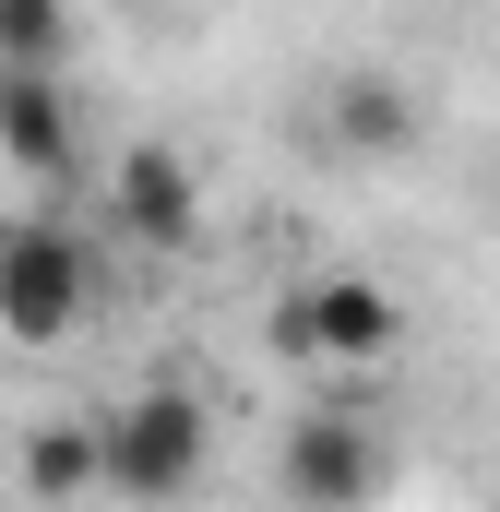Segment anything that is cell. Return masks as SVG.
Masks as SVG:
<instances>
[{
  "instance_id": "1",
  "label": "cell",
  "mask_w": 500,
  "mask_h": 512,
  "mask_svg": "<svg viewBox=\"0 0 500 512\" xmlns=\"http://www.w3.org/2000/svg\"><path fill=\"white\" fill-rule=\"evenodd\" d=\"M84 310H96L84 239L60 215H12L0 227V334L12 346H60V334H84Z\"/></svg>"
},
{
  "instance_id": "2",
  "label": "cell",
  "mask_w": 500,
  "mask_h": 512,
  "mask_svg": "<svg viewBox=\"0 0 500 512\" xmlns=\"http://www.w3.org/2000/svg\"><path fill=\"white\" fill-rule=\"evenodd\" d=\"M274 346L286 358H322V370H381L405 346V298L370 286V274H310L274 298Z\"/></svg>"
},
{
  "instance_id": "3",
  "label": "cell",
  "mask_w": 500,
  "mask_h": 512,
  "mask_svg": "<svg viewBox=\"0 0 500 512\" xmlns=\"http://www.w3.org/2000/svg\"><path fill=\"white\" fill-rule=\"evenodd\" d=\"M203 393L155 382L131 393V405H108V489L120 501H179V489H203Z\"/></svg>"
},
{
  "instance_id": "4",
  "label": "cell",
  "mask_w": 500,
  "mask_h": 512,
  "mask_svg": "<svg viewBox=\"0 0 500 512\" xmlns=\"http://www.w3.org/2000/svg\"><path fill=\"white\" fill-rule=\"evenodd\" d=\"M274 489H286V501H322V512L370 501V489H381V441H370V417H346V405L298 417V429H286V453H274Z\"/></svg>"
},
{
  "instance_id": "5",
  "label": "cell",
  "mask_w": 500,
  "mask_h": 512,
  "mask_svg": "<svg viewBox=\"0 0 500 512\" xmlns=\"http://www.w3.org/2000/svg\"><path fill=\"white\" fill-rule=\"evenodd\" d=\"M120 227L143 251H191V239H203V179H191V155L131 143L120 155Z\"/></svg>"
},
{
  "instance_id": "6",
  "label": "cell",
  "mask_w": 500,
  "mask_h": 512,
  "mask_svg": "<svg viewBox=\"0 0 500 512\" xmlns=\"http://www.w3.org/2000/svg\"><path fill=\"white\" fill-rule=\"evenodd\" d=\"M0 155L24 179H72V96H60V72L0 60Z\"/></svg>"
},
{
  "instance_id": "7",
  "label": "cell",
  "mask_w": 500,
  "mask_h": 512,
  "mask_svg": "<svg viewBox=\"0 0 500 512\" xmlns=\"http://www.w3.org/2000/svg\"><path fill=\"white\" fill-rule=\"evenodd\" d=\"M12 477H24V501H84V489H108V417H36L24 453H12Z\"/></svg>"
},
{
  "instance_id": "8",
  "label": "cell",
  "mask_w": 500,
  "mask_h": 512,
  "mask_svg": "<svg viewBox=\"0 0 500 512\" xmlns=\"http://www.w3.org/2000/svg\"><path fill=\"white\" fill-rule=\"evenodd\" d=\"M322 120H334L346 155H405V143H417V96H405L393 72H346V84L322 96Z\"/></svg>"
},
{
  "instance_id": "9",
  "label": "cell",
  "mask_w": 500,
  "mask_h": 512,
  "mask_svg": "<svg viewBox=\"0 0 500 512\" xmlns=\"http://www.w3.org/2000/svg\"><path fill=\"white\" fill-rule=\"evenodd\" d=\"M0 60L60 72V60H72V0H0Z\"/></svg>"
}]
</instances>
